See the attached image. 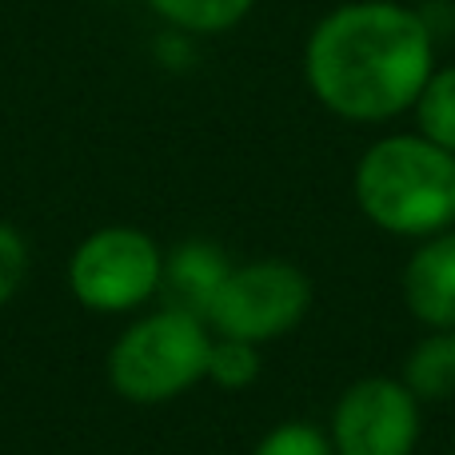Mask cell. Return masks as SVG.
<instances>
[{"label":"cell","instance_id":"6da1fadb","mask_svg":"<svg viewBox=\"0 0 455 455\" xmlns=\"http://www.w3.org/2000/svg\"><path fill=\"white\" fill-rule=\"evenodd\" d=\"M435 28L403 0H344L304 40V84L347 124L408 116L435 72Z\"/></svg>","mask_w":455,"mask_h":455},{"label":"cell","instance_id":"7a4b0ae2","mask_svg":"<svg viewBox=\"0 0 455 455\" xmlns=\"http://www.w3.org/2000/svg\"><path fill=\"white\" fill-rule=\"evenodd\" d=\"M363 220L400 240L455 228V156L411 132H387L363 148L352 172Z\"/></svg>","mask_w":455,"mask_h":455},{"label":"cell","instance_id":"3957f363","mask_svg":"<svg viewBox=\"0 0 455 455\" xmlns=\"http://www.w3.org/2000/svg\"><path fill=\"white\" fill-rule=\"evenodd\" d=\"M212 328L196 312L160 304L140 312L108 347V387L128 403L160 408L204 384Z\"/></svg>","mask_w":455,"mask_h":455},{"label":"cell","instance_id":"277c9868","mask_svg":"<svg viewBox=\"0 0 455 455\" xmlns=\"http://www.w3.org/2000/svg\"><path fill=\"white\" fill-rule=\"evenodd\" d=\"M64 283L84 312L136 315L160 299L164 248L136 224H104L72 248Z\"/></svg>","mask_w":455,"mask_h":455},{"label":"cell","instance_id":"5b68a950","mask_svg":"<svg viewBox=\"0 0 455 455\" xmlns=\"http://www.w3.org/2000/svg\"><path fill=\"white\" fill-rule=\"evenodd\" d=\"M312 299L315 288L299 264L280 256L248 259V264H232L224 288L204 312V323L212 328V336L264 347L291 336L307 320Z\"/></svg>","mask_w":455,"mask_h":455},{"label":"cell","instance_id":"8992f818","mask_svg":"<svg viewBox=\"0 0 455 455\" xmlns=\"http://www.w3.org/2000/svg\"><path fill=\"white\" fill-rule=\"evenodd\" d=\"M424 435V403L400 376H363L339 392L328 419L336 455H416Z\"/></svg>","mask_w":455,"mask_h":455},{"label":"cell","instance_id":"52a82bcc","mask_svg":"<svg viewBox=\"0 0 455 455\" xmlns=\"http://www.w3.org/2000/svg\"><path fill=\"white\" fill-rule=\"evenodd\" d=\"M400 291L416 323L427 331H455V228L416 240Z\"/></svg>","mask_w":455,"mask_h":455},{"label":"cell","instance_id":"ba28073f","mask_svg":"<svg viewBox=\"0 0 455 455\" xmlns=\"http://www.w3.org/2000/svg\"><path fill=\"white\" fill-rule=\"evenodd\" d=\"M228 272H232V259L216 240H192L176 243L172 251H164V288L160 299L184 312H196L204 320V312L212 307L216 291L224 288Z\"/></svg>","mask_w":455,"mask_h":455},{"label":"cell","instance_id":"9c48e42d","mask_svg":"<svg viewBox=\"0 0 455 455\" xmlns=\"http://www.w3.org/2000/svg\"><path fill=\"white\" fill-rule=\"evenodd\" d=\"M400 379L419 403L455 400V331H424L403 355Z\"/></svg>","mask_w":455,"mask_h":455},{"label":"cell","instance_id":"30bf717a","mask_svg":"<svg viewBox=\"0 0 455 455\" xmlns=\"http://www.w3.org/2000/svg\"><path fill=\"white\" fill-rule=\"evenodd\" d=\"M259 0H148L160 24L184 32V36H220L251 16Z\"/></svg>","mask_w":455,"mask_h":455},{"label":"cell","instance_id":"8fae6325","mask_svg":"<svg viewBox=\"0 0 455 455\" xmlns=\"http://www.w3.org/2000/svg\"><path fill=\"white\" fill-rule=\"evenodd\" d=\"M408 116L424 140L455 156V64H435Z\"/></svg>","mask_w":455,"mask_h":455},{"label":"cell","instance_id":"7c38bea8","mask_svg":"<svg viewBox=\"0 0 455 455\" xmlns=\"http://www.w3.org/2000/svg\"><path fill=\"white\" fill-rule=\"evenodd\" d=\"M259 371H264V360H259V347L256 344L228 339V336L212 339L204 384L220 387V392H248V387L259 379Z\"/></svg>","mask_w":455,"mask_h":455},{"label":"cell","instance_id":"4fadbf2b","mask_svg":"<svg viewBox=\"0 0 455 455\" xmlns=\"http://www.w3.org/2000/svg\"><path fill=\"white\" fill-rule=\"evenodd\" d=\"M251 455H336L328 440V427L312 419H280L256 440Z\"/></svg>","mask_w":455,"mask_h":455},{"label":"cell","instance_id":"5bb4252c","mask_svg":"<svg viewBox=\"0 0 455 455\" xmlns=\"http://www.w3.org/2000/svg\"><path fill=\"white\" fill-rule=\"evenodd\" d=\"M28 267H32V248L24 240V232L16 224L0 220V307L8 299H16V291L28 280Z\"/></svg>","mask_w":455,"mask_h":455},{"label":"cell","instance_id":"9a60e30c","mask_svg":"<svg viewBox=\"0 0 455 455\" xmlns=\"http://www.w3.org/2000/svg\"><path fill=\"white\" fill-rule=\"evenodd\" d=\"M104 4H116V0H104Z\"/></svg>","mask_w":455,"mask_h":455},{"label":"cell","instance_id":"2e32d148","mask_svg":"<svg viewBox=\"0 0 455 455\" xmlns=\"http://www.w3.org/2000/svg\"><path fill=\"white\" fill-rule=\"evenodd\" d=\"M451 455H455V451H451Z\"/></svg>","mask_w":455,"mask_h":455}]
</instances>
